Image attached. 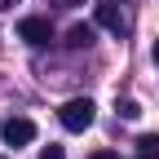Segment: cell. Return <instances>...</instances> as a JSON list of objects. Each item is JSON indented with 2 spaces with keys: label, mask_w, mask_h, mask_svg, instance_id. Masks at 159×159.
<instances>
[{
  "label": "cell",
  "mask_w": 159,
  "mask_h": 159,
  "mask_svg": "<svg viewBox=\"0 0 159 159\" xmlns=\"http://www.w3.org/2000/svg\"><path fill=\"white\" fill-rule=\"evenodd\" d=\"M40 159H66V155H62V146H44V155H40Z\"/></svg>",
  "instance_id": "8"
},
{
  "label": "cell",
  "mask_w": 159,
  "mask_h": 159,
  "mask_svg": "<svg viewBox=\"0 0 159 159\" xmlns=\"http://www.w3.org/2000/svg\"><path fill=\"white\" fill-rule=\"evenodd\" d=\"M0 159H5V155H0Z\"/></svg>",
  "instance_id": "13"
},
{
  "label": "cell",
  "mask_w": 159,
  "mask_h": 159,
  "mask_svg": "<svg viewBox=\"0 0 159 159\" xmlns=\"http://www.w3.org/2000/svg\"><path fill=\"white\" fill-rule=\"evenodd\" d=\"M62 5H84V0H62Z\"/></svg>",
  "instance_id": "12"
},
{
  "label": "cell",
  "mask_w": 159,
  "mask_h": 159,
  "mask_svg": "<svg viewBox=\"0 0 159 159\" xmlns=\"http://www.w3.org/2000/svg\"><path fill=\"white\" fill-rule=\"evenodd\" d=\"M18 40H22V44H49L53 40V27H49V18H22V22H18Z\"/></svg>",
  "instance_id": "3"
},
{
  "label": "cell",
  "mask_w": 159,
  "mask_h": 159,
  "mask_svg": "<svg viewBox=\"0 0 159 159\" xmlns=\"http://www.w3.org/2000/svg\"><path fill=\"white\" fill-rule=\"evenodd\" d=\"M66 44H71V49H89V44H93V27H89V22H75V27L66 31Z\"/></svg>",
  "instance_id": "5"
},
{
  "label": "cell",
  "mask_w": 159,
  "mask_h": 159,
  "mask_svg": "<svg viewBox=\"0 0 159 159\" xmlns=\"http://www.w3.org/2000/svg\"><path fill=\"white\" fill-rule=\"evenodd\" d=\"M137 159H159V137H155V133L137 137Z\"/></svg>",
  "instance_id": "6"
},
{
  "label": "cell",
  "mask_w": 159,
  "mask_h": 159,
  "mask_svg": "<svg viewBox=\"0 0 159 159\" xmlns=\"http://www.w3.org/2000/svg\"><path fill=\"white\" fill-rule=\"evenodd\" d=\"M89 159H119V155H111V150H93Z\"/></svg>",
  "instance_id": "9"
},
{
  "label": "cell",
  "mask_w": 159,
  "mask_h": 159,
  "mask_svg": "<svg viewBox=\"0 0 159 159\" xmlns=\"http://www.w3.org/2000/svg\"><path fill=\"white\" fill-rule=\"evenodd\" d=\"M97 22H102L106 31H115V35H124V31H128L124 9H119V5H111V0H106V5H97Z\"/></svg>",
  "instance_id": "4"
},
{
  "label": "cell",
  "mask_w": 159,
  "mask_h": 159,
  "mask_svg": "<svg viewBox=\"0 0 159 159\" xmlns=\"http://www.w3.org/2000/svg\"><path fill=\"white\" fill-rule=\"evenodd\" d=\"M0 142L5 146H27V142H35V124L27 115H9L5 124H0Z\"/></svg>",
  "instance_id": "2"
},
{
  "label": "cell",
  "mask_w": 159,
  "mask_h": 159,
  "mask_svg": "<svg viewBox=\"0 0 159 159\" xmlns=\"http://www.w3.org/2000/svg\"><path fill=\"white\" fill-rule=\"evenodd\" d=\"M57 119H62V128H66V133H84V128H93L97 106L89 102V97H71V102L57 111Z\"/></svg>",
  "instance_id": "1"
},
{
  "label": "cell",
  "mask_w": 159,
  "mask_h": 159,
  "mask_svg": "<svg viewBox=\"0 0 159 159\" xmlns=\"http://www.w3.org/2000/svg\"><path fill=\"white\" fill-rule=\"evenodd\" d=\"M115 111L124 115V119H137V115H142V106H137L133 97H124V102H115Z\"/></svg>",
  "instance_id": "7"
},
{
  "label": "cell",
  "mask_w": 159,
  "mask_h": 159,
  "mask_svg": "<svg viewBox=\"0 0 159 159\" xmlns=\"http://www.w3.org/2000/svg\"><path fill=\"white\" fill-rule=\"evenodd\" d=\"M13 5H18V0H0V9H13Z\"/></svg>",
  "instance_id": "10"
},
{
  "label": "cell",
  "mask_w": 159,
  "mask_h": 159,
  "mask_svg": "<svg viewBox=\"0 0 159 159\" xmlns=\"http://www.w3.org/2000/svg\"><path fill=\"white\" fill-rule=\"evenodd\" d=\"M155 66H159V40H155Z\"/></svg>",
  "instance_id": "11"
}]
</instances>
